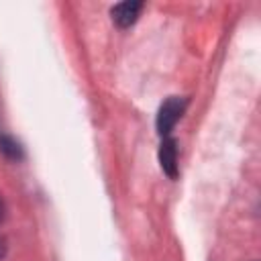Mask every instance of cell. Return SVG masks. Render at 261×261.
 Here are the masks:
<instances>
[{
    "label": "cell",
    "mask_w": 261,
    "mask_h": 261,
    "mask_svg": "<svg viewBox=\"0 0 261 261\" xmlns=\"http://www.w3.org/2000/svg\"><path fill=\"white\" fill-rule=\"evenodd\" d=\"M141 10H143V2L126 0V2H118V4H114L112 10H110V16H112V22H114L116 27L126 29V27H130V24L139 18Z\"/></svg>",
    "instance_id": "3957f363"
},
{
    "label": "cell",
    "mask_w": 261,
    "mask_h": 261,
    "mask_svg": "<svg viewBox=\"0 0 261 261\" xmlns=\"http://www.w3.org/2000/svg\"><path fill=\"white\" fill-rule=\"evenodd\" d=\"M159 165L169 179L177 177V141L173 137H163L159 145Z\"/></svg>",
    "instance_id": "7a4b0ae2"
},
{
    "label": "cell",
    "mask_w": 261,
    "mask_h": 261,
    "mask_svg": "<svg viewBox=\"0 0 261 261\" xmlns=\"http://www.w3.org/2000/svg\"><path fill=\"white\" fill-rule=\"evenodd\" d=\"M188 106V100L186 98H179V96H169L157 110V118H155V126H157V133L159 137H169V133L173 130L175 122L181 118L184 110Z\"/></svg>",
    "instance_id": "6da1fadb"
},
{
    "label": "cell",
    "mask_w": 261,
    "mask_h": 261,
    "mask_svg": "<svg viewBox=\"0 0 261 261\" xmlns=\"http://www.w3.org/2000/svg\"><path fill=\"white\" fill-rule=\"evenodd\" d=\"M4 253H6V245H4V241L0 239V259L4 257Z\"/></svg>",
    "instance_id": "5b68a950"
},
{
    "label": "cell",
    "mask_w": 261,
    "mask_h": 261,
    "mask_svg": "<svg viewBox=\"0 0 261 261\" xmlns=\"http://www.w3.org/2000/svg\"><path fill=\"white\" fill-rule=\"evenodd\" d=\"M0 220H2V202H0Z\"/></svg>",
    "instance_id": "8992f818"
},
{
    "label": "cell",
    "mask_w": 261,
    "mask_h": 261,
    "mask_svg": "<svg viewBox=\"0 0 261 261\" xmlns=\"http://www.w3.org/2000/svg\"><path fill=\"white\" fill-rule=\"evenodd\" d=\"M0 153L10 161H20L24 157L22 145L10 135H0Z\"/></svg>",
    "instance_id": "277c9868"
}]
</instances>
